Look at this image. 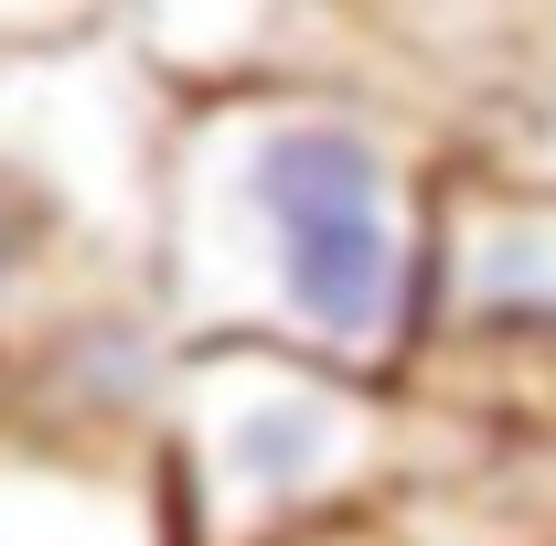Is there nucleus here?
<instances>
[{"label":"nucleus","instance_id":"obj_6","mask_svg":"<svg viewBox=\"0 0 556 546\" xmlns=\"http://www.w3.org/2000/svg\"><path fill=\"white\" fill-rule=\"evenodd\" d=\"M353 0H118L129 33L172 86H225V75H332Z\"/></svg>","mask_w":556,"mask_h":546},{"label":"nucleus","instance_id":"obj_3","mask_svg":"<svg viewBox=\"0 0 556 546\" xmlns=\"http://www.w3.org/2000/svg\"><path fill=\"white\" fill-rule=\"evenodd\" d=\"M460 429L289 343H172L161 364V482L182 546H278L343 504L428 482Z\"/></svg>","mask_w":556,"mask_h":546},{"label":"nucleus","instance_id":"obj_9","mask_svg":"<svg viewBox=\"0 0 556 546\" xmlns=\"http://www.w3.org/2000/svg\"><path fill=\"white\" fill-rule=\"evenodd\" d=\"M0 418H11V364H0Z\"/></svg>","mask_w":556,"mask_h":546},{"label":"nucleus","instance_id":"obj_5","mask_svg":"<svg viewBox=\"0 0 556 546\" xmlns=\"http://www.w3.org/2000/svg\"><path fill=\"white\" fill-rule=\"evenodd\" d=\"M0 546H182L161 439L0 418Z\"/></svg>","mask_w":556,"mask_h":546},{"label":"nucleus","instance_id":"obj_2","mask_svg":"<svg viewBox=\"0 0 556 546\" xmlns=\"http://www.w3.org/2000/svg\"><path fill=\"white\" fill-rule=\"evenodd\" d=\"M172 75L118 22L0 44V364L108 311H150V194H161Z\"/></svg>","mask_w":556,"mask_h":546},{"label":"nucleus","instance_id":"obj_7","mask_svg":"<svg viewBox=\"0 0 556 546\" xmlns=\"http://www.w3.org/2000/svg\"><path fill=\"white\" fill-rule=\"evenodd\" d=\"M278 546H417V514L396 493H375V504H343V514H321V525H300Z\"/></svg>","mask_w":556,"mask_h":546},{"label":"nucleus","instance_id":"obj_1","mask_svg":"<svg viewBox=\"0 0 556 546\" xmlns=\"http://www.w3.org/2000/svg\"><path fill=\"white\" fill-rule=\"evenodd\" d=\"M450 139L353 75L172 86L150 194V311L172 343H289L407 364Z\"/></svg>","mask_w":556,"mask_h":546},{"label":"nucleus","instance_id":"obj_8","mask_svg":"<svg viewBox=\"0 0 556 546\" xmlns=\"http://www.w3.org/2000/svg\"><path fill=\"white\" fill-rule=\"evenodd\" d=\"M118 22V0H0V44H54V33H97Z\"/></svg>","mask_w":556,"mask_h":546},{"label":"nucleus","instance_id":"obj_4","mask_svg":"<svg viewBox=\"0 0 556 546\" xmlns=\"http://www.w3.org/2000/svg\"><path fill=\"white\" fill-rule=\"evenodd\" d=\"M396 397L460 439L556 450V172L439 161Z\"/></svg>","mask_w":556,"mask_h":546}]
</instances>
